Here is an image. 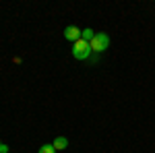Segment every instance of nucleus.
Segmentation results:
<instances>
[{
  "mask_svg": "<svg viewBox=\"0 0 155 153\" xmlns=\"http://www.w3.org/2000/svg\"><path fill=\"white\" fill-rule=\"evenodd\" d=\"M89 46H91V52L101 54V52H106L107 46H110V35H107V33H95V37L89 42Z\"/></svg>",
  "mask_w": 155,
  "mask_h": 153,
  "instance_id": "f257e3e1",
  "label": "nucleus"
},
{
  "mask_svg": "<svg viewBox=\"0 0 155 153\" xmlns=\"http://www.w3.org/2000/svg\"><path fill=\"white\" fill-rule=\"evenodd\" d=\"M89 54H91V46H89V42L79 39L77 44H72V58L85 60V58H89Z\"/></svg>",
  "mask_w": 155,
  "mask_h": 153,
  "instance_id": "f03ea898",
  "label": "nucleus"
},
{
  "mask_svg": "<svg viewBox=\"0 0 155 153\" xmlns=\"http://www.w3.org/2000/svg\"><path fill=\"white\" fill-rule=\"evenodd\" d=\"M64 37H66L68 42H72V44H77V42L81 39V29L74 27V25H68V27L64 29Z\"/></svg>",
  "mask_w": 155,
  "mask_h": 153,
  "instance_id": "7ed1b4c3",
  "label": "nucleus"
},
{
  "mask_svg": "<svg viewBox=\"0 0 155 153\" xmlns=\"http://www.w3.org/2000/svg\"><path fill=\"white\" fill-rule=\"evenodd\" d=\"M52 145H54V149H56V151H64V149L68 147V139H66V137H56Z\"/></svg>",
  "mask_w": 155,
  "mask_h": 153,
  "instance_id": "20e7f679",
  "label": "nucleus"
},
{
  "mask_svg": "<svg viewBox=\"0 0 155 153\" xmlns=\"http://www.w3.org/2000/svg\"><path fill=\"white\" fill-rule=\"evenodd\" d=\"M95 37V31L91 29V27H87V29H81V39H85V42H91Z\"/></svg>",
  "mask_w": 155,
  "mask_h": 153,
  "instance_id": "39448f33",
  "label": "nucleus"
},
{
  "mask_svg": "<svg viewBox=\"0 0 155 153\" xmlns=\"http://www.w3.org/2000/svg\"><path fill=\"white\" fill-rule=\"evenodd\" d=\"M37 153H56V149H54V145L50 143V145H41Z\"/></svg>",
  "mask_w": 155,
  "mask_h": 153,
  "instance_id": "423d86ee",
  "label": "nucleus"
}]
</instances>
